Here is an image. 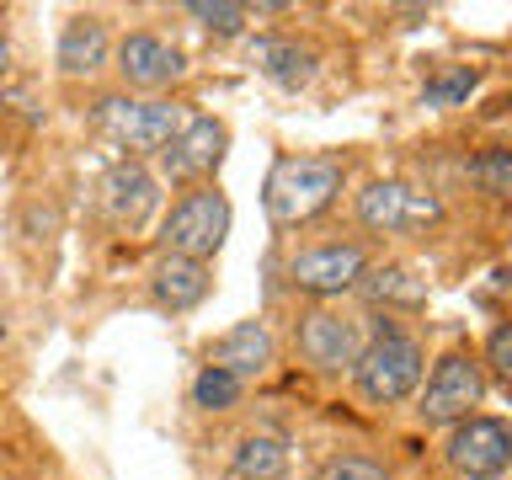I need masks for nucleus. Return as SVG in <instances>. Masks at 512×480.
Instances as JSON below:
<instances>
[{
	"label": "nucleus",
	"instance_id": "20e7f679",
	"mask_svg": "<svg viewBox=\"0 0 512 480\" xmlns=\"http://www.w3.org/2000/svg\"><path fill=\"white\" fill-rule=\"evenodd\" d=\"M230 198L219 192V182L187 187L182 198L166 208L160 219V256H187V262H214L224 235H230Z\"/></svg>",
	"mask_w": 512,
	"mask_h": 480
},
{
	"label": "nucleus",
	"instance_id": "f257e3e1",
	"mask_svg": "<svg viewBox=\"0 0 512 480\" xmlns=\"http://www.w3.org/2000/svg\"><path fill=\"white\" fill-rule=\"evenodd\" d=\"M347 187V160L342 155H278L262 182V208L272 230H299L320 219L342 198Z\"/></svg>",
	"mask_w": 512,
	"mask_h": 480
},
{
	"label": "nucleus",
	"instance_id": "39448f33",
	"mask_svg": "<svg viewBox=\"0 0 512 480\" xmlns=\"http://www.w3.org/2000/svg\"><path fill=\"white\" fill-rule=\"evenodd\" d=\"M486 400V368H480L475 352H443L438 363H432L427 374V390L416 400V416H422L427 427H454L464 416H475V406Z\"/></svg>",
	"mask_w": 512,
	"mask_h": 480
},
{
	"label": "nucleus",
	"instance_id": "f3484780",
	"mask_svg": "<svg viewBox=\"0 0 512 480\" xmlns=\"http://www.w3.org/2000/svg\"><path fill=\"white\" fill-rule=\"evenodd\" d=\"M230 470L240 480H283L288 475V443L278 432H246L230 454Z\"/></svg>",
	"mask_w": 512,
	"mask_h": 480
},
{
	"label": "nucleus",
	"instance_id": "f8f14e48",
	"mask_svg": "<svg viewBox=\"0 0 512 480\" xmlns=\"http://www.w3.org/2000/svg\"><path fill=\"white\" fill-rule=\"evenodd\" d=\"M155 203H160V182L144 160H118V166L102 176V208H107L112 224H123V230H139V224L155 214Z\"/></svg>",
	"mask_w": 512,
	"mask_h": 480
},
{
	"label": "nucleus",
	"instance_id": "393cba45",
	"mask_svg": "<svg viewBox=\"0 0 512 480\" xmlns=\"http://www.w3.org/2000/svg\"><path fill=\"white\" fill-rule=\"evenodd\" d=\"M11 75V38H6V27H0V80Z\"/></svg>",
	"mask_w": 512,
	"mask_h": 480
},
{
	"label": "nucleus",
	"instance_id": "9b49d317",
	"mask_svg": "<svg viewBox=\"0 0 512 480\" xmlns=\"http://www.w3.org/2000/svg\"><path fill=\"white\" fill-rule=\"evenodd\" d=\"M118 75H123L128 91L160 96L171 80L187 75V54L176 43H166L160 32H128L118 43Z\"/></svg>",
	"mask_w": 512,
	"mask_h": 480
},
{
	"label": "nucleus",
	"instance_id": "7ed1b4c3",
	"mask_svg": "<svg viewBox=\"0 0 512 480\" xmlns=\"http://www.w3.org/2000/svg\"><path fill=\"white\" fill-rule=\"evenodd\" d=\"M187 118L192 112L182 102H171V96H128V91L102 96V102L91 107L96 134H107L118 150H128V160L134 155H160Z\"/></svg>",
	"mask_w": 512,
	"mask_h": 480
},
{
	"label": "nucleus",
	"instance_id": "1a4fd4ad",
	"mask_svg": "<svg viewBox=\"0 0 512 480\" xmlns=\"http://www.w3.org/2000/svg\"><path fill=\"white\" fill-rule=\"evenodd\" d=\"M443 459L459 480H502L512 464V432L502 416H464L448 427L443 438Z\"/></svg>",
	"mask_w": 512,
	"mask_h": 480
},
{
	"label": "nucleus",
	"instance_id": "5701e85b",
	"mask_svg": "<svg viewBox=\"0 0 512 480\" xmlns=\"http://www.w3.org/2000/svg\"><path fill=\"white\" fill-rule=\"evenodd\" d=\"M315 480H395V475L384 470L379 459H368V454H331L315 470Z\"/></svg>",
	"mask_w": 512,
	"mask_h": 480
},
{
	"label": "nucleus",
	"instance_id": "b1692460",
	"mask_svg": "<svg viewBox=\"0 0 512 480\" xmlns=\"http://www.w3.org/2000/svg\"><path fill=\"white\" fill-rule=\"evenodd\" d=\"M480 368H491L496 379H512V326L507 320H496L491 326V336H486V358H480Z\"/></svg>",
	"mask_w": 512,
	"mask_h": 480
},
{
	"label": "nucleus",
	"instance_id": "a211bd4d",
	"mask_svg": "<svg viewBox=\"0 0 512 480\" xmlns=\"http://www.w3.org/2000/svg\"><path fill=\"white\" fill-rule=\"evenodd\" d=\"M358 288L374 304H400V310H422V304H427V283L416 278L411 267H395V262L390 267H368Z\"/></svg>",
	"mask_w": 512,
	"mask_h": 480
},
{
	"label": "nucleus",
	"instance_id": "ddd939ff",
	"mask_svg": "<svg viewBox=\"0 0 512 480\" xmlns=\"http://www.w3.org/2000/svg\"><path fill=\"white\" fill-rule=\"evenodd\" d=\"M272 358H278V342H272V331L262 320H235V326L214 342V352H208V363L224 368V374H235L240 384L262 379L272 368Z\"/></svg>",
	"mask_w": 512,
	"mask_h": 480
},
{
	"label": "nucleus",
	"instance_id": "4468645a",
	"mask_svg": "<svg viewBox=\"0 0 512 480\" xmlns=\"http://www.w3.org/2000/svg\"><path fill=\"white\" fill-rule=\"evenodd\" d=\"M214 294V267L208 262H187V256H160L150 267V299L171 315H187Z\"/></svg>",
	"mask_w": 512,
	"mask_h": 480
},
{
	"label": "nucleus",
	"instance_id": "6e6552de",
	"mask_svg": "<svg viewBox=\"0 0 512 480\" xmlns=\"http://www.w3.org/2000/svg\"><path fill=\"white\" fill-rule=\"evenodd\" d=\"M443 219V203L432 192H416L406 182H363L358 192V224L368 235H427Z\"/></svg>",
	"mask_w": 512,
	"mask_h": 480
},
{
	"label": "nucleus",
	"instance_id": "2eb2a0df",
	"mask_svg": "<svg viewBox=\"0 0 512 480\" xmlns=\"http://www.w3.org/2000/svg\"><path fill=\"white\" fill-rule=\"evenodd\" d=\"M251 64L272 80V86L299 91V86H310V80H315L320 54H315L310 43H299V38H278V32H262V38H251Z\"/></svg>",
	"mask_w": 512,
	"mask_h": 480
},
{
	"label": "nucleus",
	"instance_id": "423d86ee",
	"mask_svg": "<svg viewBox=\"0 0 512 480\" xmlns=\"http://www.w3.org/2000/svg\"><path fill=\"white\" fill-rule=\"evenodd\" d=\"M368 251L358 240H320V246H299L288 256V288L310 299H342L363 283Z\"/></svg>",
	"mask_w": 512,
	"mask_h": 480
},
{
	"label": "nucleus",
	"instance_id": "9d476101",
	"mask_svg": "<svg viewBox=\"0 0 512 480\" xmlns=\"http://www.w3.org/2000/svg\"><path fill=\"white\" fill-rule=\"evenodd\" d=\"M294 342H299V358L315 368V374H342V368L358 363L363 352V320L347 315V310H331V304H315V310H299V326H294Z\"/></svg>",
	"mask_w": 512,
	"mask_h": 480
},
{
	"label": "nucleus",
	"instance_id": "aec40b11",
	"mask_svg": "<svg viewBox=\"0 0 512 480\" xmlns=\"http://www.w3.org/2000/svg\"><path fill=\"white\" fill-rule=\"evenodd\" d=\"M182 11H187L203 32H214V38H240V32H246V22H251V11L235 6V0H187Z\"/></svg>",
	"mask_w": 512,
	"mask_h": 480
},
{
	"label": "nucleus",
	"instance_id": "6ab92c4d",
	"mask_svg": "<svg viewBox=\"0 0 512 480\" xmlns=\"http://www.w3.org/2000/svg\"><path fill=\"white\" fill-rule=\"evenodd\" d=\"M475 86H480V70H475V64H443V70L427 75L422 102H427V107H459V102H470Z\"/></svg>",
	"mask_w": 512,
	"mask_h": 480
},
{
	"label": "nucleus",
	"instance_id": "412c9836",
	"mask_svg": "<svg viewBox=\"0 0 512 480\" xmlns=\"http://www.w3.org/2000/svg\"><path fill=\"white\" fill-rule=\"evenodd\" d=\"M470 182L486 192V198H507L512 192V150L507 144H491V150H480V155H470Z\"/></svg>",
	"mask_w": 512,
	"mask_h": 480
},
{
	"label": "nucleus",
	"instance_id": "0eeeda50",
	"mask_svg": "<svg viewBox=\"0 0 512 480\" xmlns=\"http://www.w3.org/2000/svg\"><path fill=\"white\" fill-rule=\"evenodd\" d=\"M224 150H230V123L214 118V112H192L176 128V139L160 150V176L176 187H203L224 166Z\"/></svg>",
	"mask_w": 512,
	"mask_h": 480
},
{
	"label": "nucleus",
	"instance_id": "4be33fe9",
	"mask_svg": "<svg viewBox=\"0 0 512 480\" xmlns=\"http://www.w3.org/2000/svg\"><path fill=\"white\" fill-rule=\"evenodd\" d=\"M240 390H246V384H240L235 374L203 363L198 379H192V406H198V411H230V406H240Z\"/></svg>",
	"mask_w": 512,
	"mask_h": 480
},
{
	"label": "nucleus",
	"instance_id": "f03ea898",
	"mask_svg": "<svg viewBox=\"0 0 512 480\" xmlns=\"http://www.w3.org/2000/svg\"><path fill=\"white\" fill-rule=\"evenodd\" d=\"M422 342L406 331H395L390 320H379L374 336L363 342L358 363H352V384H358V395L368 406H400V400H411L422 390Z\"/></svg>",
	"mask_w": 512,
	"mask_h": 480
},
{
	"label": "nucleus",
	"instance_id": "dca6fc26",
	"mask_svg": "<svg viewBox=\"0 0 512 480\" xmlns=\"http://www.w3.org/2000/svg\"><path fill=\"white\" fill-rule=\"evenodd\" d=\"M107 54H112V32H107L102 16H70V22H64L59 48H54L64 75H96L107 64Z\"/></svg>",
	"mask_w": 512,
	"mask_h": 480
}]
</instances>
